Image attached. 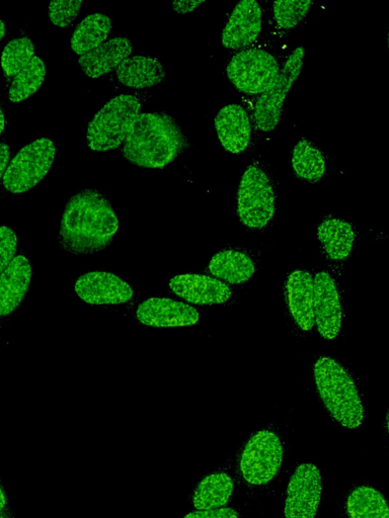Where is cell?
<instances>
[{
	"instance_id": "10",
	"label": "cell",
	"mask_w": 389,
	"mask_h": 518,
	"mask_svg": "<svg viewBox=\"0 0 389 518\" xmlns=\"http://www.w3.org/2000/svg\"><path fill=\"white\" fill-rule=\"evenodd\" d=\"M322 491L323 480L318 467L311 463L298 466L288 484L285 518H315Z\"/></svg>"
},
{
	"instance_id": "38",
	"label": "cell",
	"mask_w": 389,
	"mask_h": 518,
	"mask_svg": "<svg viewBox=\"0 0 389 518\" xmlns=\"http://www.w3.org/2000/svg\"><path fill=\"white\" fill-rule=\"evenodd\" d=\"M0 518H4V517L0 516Z\"/></svg>"
},
{
	"instance_id": "4",
	"label": "cell",
	"mask_w": 389,
	"mask_h": 518,
	"mask_svg": "<svg viewBox=\"0 0 389 518\" xmlns=\"http://www.w3.org/2000/svg\"><path fill=\"white\" fill-rule=\"evenodd\" d=\"M277 209L272 177L260 161L245 170L238 190V215L248 228L261 230L273 220Z\"/></svg>"
},
{
	"instance_id": "6",
	"label": "cell",
	"mask_w": 389,
	"mask_h": 518,
	"mask_svg": "<svg viewBox=\"0 0 389 518\" xmlns=\"http://www.w3.org/2000/svg\"><path fill=\"white\" fill-rule=\"evenodd\" d=\"M280 70L276 57L259 48L238 52L226 66L230 82L241 93L249 96H261L270 89Z\"/></svg>"
},
{
	"instance_id": "29",
	"label": "cell",
	"mask_w": 389,
	"mask_h": 518,
	"mask_svg": "<svg viewBox=\"0 0 389 518\" xmlns=\"http://www.w3.org/2000/svg\"><path fill=\"white\" fill-rule=\"evenodd\" d=\"M314 2L310 0H280L273 4V18L284 31L296 28L309 14Z\"/></svg>"
},
{
	"instance_id": "20",
	"label": "cell",
	"mask_w": 389,
	"mask_h": 518,
	"mask_svg": "<svg viewBox=\"0 0 389 518\" xmlns=\"http://www.w3.org/2000/svg\"><path fill=\"white\" fill-rule=\"evenodd\" d=\"M116 76L127 88L144 90L162 83L166 69L157 58L137 55L125 59L116 69Z\"/></svg>"
},
{
	"instance_id": "19",
	"label": "cell",
	"mask_w": 389,
	"mask_h": 518,
	"mask_svg": "<svg viewBox=\"0 0 389 518\" xmlns=\"http://www.w3.org/2000/svg\"><path fill=\"white\" fill-rule=\"evenodd\" d=\"M133 52V44L130 39L117 37L108 40L80 57V65L86 75L98 78L110 73Z\"/></svg>"
},
{
	"instance_id": "5",
	"label": "cell",
	"mask_w": 389,
	"mask_h": 518,
	"mask_svg": "<svg viewBox=\"0 0 389 518\" xmlns=\"http://www.w3.org/2000/svg\"><path fill=\"white\" fill-rule=\"evenodd\" d=\"M141 109L140 100L132 95L118 96L109 101L88 126V146L100 152L121 146L141 114Z\"/></svg>"
},
{
	"instance_id": "28",
	"label": "cell",
	"mask_w": 389,
	"mask_h": 518,
	"mask_svg": "<svg viewBox=\"0 0 389 518\" xmlns=\"http://www.w3.org/2000/svg\"><path fill=\"white\" fill-rule=\"evenodd\" d=\"M35 57V46L30 38L12 40L2 54V67L8 77L19 74Z\"/></svg>"
},
{
	"instance_id": "33",
	"label": "cell",
	"mask_w": 389,
	"mask_h": 518,
	"mask_svg": "<svg viewBox=\"0 0 389 518\" xmlns=\"http://www.w3.org/2000/svg\"><path fill=\"white\" fill-rule=\"evenodd\" d=\"M204 2H197V0H176L172 3L173 10L180 15H186L198 9Z\"/></svg>"
},
{
	"instance_id": "25",
	"label": "cell",
	"mask_w": 389,
	"mask_h": 518,
	"mask_svg": "<svg viewBox=\"0 0 389 518\" xmlns=\"http://www.w3.org/2000/svg\"><path fill=\"white\" fill-rule=\"evenodd\" d=\"M233 492V481L224 473L204 478L193 495V505L198 510L221 508L229 501Z\"/></svg>"
},
{
	"instance_id": "35",
	"label": "cell",
	"mask_w": 389,
	"mask_h": 518,
	"mask_svg": "<svg viewBox=\"0 0 389 518\" xmlns=\"http://www.w3.org/2000/svg\"><path fill=\"white\" fill-rule=\"evenodd\" d=\"M7 506V498L2 488H0V513H2Z\"/></svg>"
},
{
	"instance_id": "14",
	"label": "cell",
	"mask_w": 389,
	"mask_h": 518,
	"mask_svg": "<svg viewBox=\"0 0 389 518\" xmlns=\"http://www.w3.org/2000/svg\"><path fill=\"white\" fill-rule=\"evenodd\" d=\"M138 321L146 326L170 328L196 325L200 315L187 304L166 298L144 301L136 311Z\"/></svg>"
},
{
	"instance_id": "30",
	"label": "cell",
	"mask_w": 389,
	"mask_h": 518,
	"mask_svg": "<svg viewBox=\"0 0 389 518\" xmlns=\"http://www.w3.org/2000/svg\"><path fill=\"white\" fill-rule=\"evenodd\" d=\"M82 7V2L57 0V2L49 4V18L55 26L64 28L69 26L79 16Z\"/></svg>"
},
{
	"instance_id": "3",
	"label": "cell",
	"mask_w": 389,
	"mask_h": 518,
	"mask_svg": "<svg viewBox=\"0 0 389 518\" xmlns=\"http://www.w3.org/2000/svg\"><path fill=\"white\" fill-rule=\"evenodd\" d=\"M320 396L334 419L342 426L354 429L364 419V408L358 389L341 364L329 357L320 358L314 369Z\"/></svg>"
},
{
	"instance_id": "21",
	"label": "cell",
	"mask_w": 389,
	"mask_h": 518,
	"mask_svg": "<svg viewBox=\"0 0 389 518\" xmlns=\"http://www.w3.org/2000/svg\"><path fill=\"white\" fill-rule=\"evenodd\" d=\"M291 165L295 176L309 184H318L327 175L325 153L306 138L300 139L293 147Z\"/></svg>"
},
{
	"instance_id": "9",
	"label": "cell",
	"mask_w": 389,
	"mask_h": 518,
	"mask_svg": "<svg viewBox=\"0 0 389 518\" xmlns=\"http://www.w3.org/2000/svg\"><path fill=\"white\" fill-rule=\"evenodd\" d=\"M283 445L272 431H259L246 445L240 460L243 478L251 485H265L279 473L283 462Z\"/></svg>"
},
{
	"instance_id": "36",
	"label": "cell",
	"mask_w": 389,
	"mask_h": 518,
	"mask_svg": "<svg viewBox=\"0 0 389 518\" xmlns=\"http://www.w3.org/2000/svg\"><path fill=\"white\" fill-rule=\"evenodd\" d=\"M6 126L5 114L2 109H0V136H2Z\"/></svg>"
},
{
	"instance_id": "34",
	"label": "cell",
	"mask_w": 389,
	"mask_h": 518,
	"mask_svg": "<svg viewBox=\"0 0 389 518\" xmlns=\"http://www.w3.org/2000/svg\"><path fill=\"white\" fill-rule=\"evenodd\" d=\"M11 158V149L5 142L0 143V181L4 179Z\"/></svg>"
},
{
	"instance_id": "32",
	"label": "cell",
	"mask_w": 389,
	"mask_h": 518,
	"mask_svg": "<svg viewBox=\"0 0 389 518\" xmlns=\"http://www.w3.org/2000/svg\"><path fill=\"white\" fill-rule=\"evenodd\" d=\"M184 518H239V514L232 508H217L195 511L189 513Z\"/></svg>"
},
{
	"instance_id": "26",
	"label": "cell",
	"mask_w": 389,
	"mask_h": 518,
	"mask_svg": "<svg viewBox=\"0 0 389 518\" xmlns=\"http://www.w3.org/2000/svg\"><path fill=\"white\" fill-rule=\"evenodd\" d=\"M346 509L350 518H389L384 496L370 486L354 488L347 497Z\"/></svg>"
},
{
	"instance_id": "18",
	"label": "cell",
	"mask_w": 389,
	"mask_h": 518,
	"mask_svg": "<svg viewBox=\"0 0 389 518\" xmlns=\"http://www.w3.org/2000/svg\"><path fill=\"white\" fill-rule=\"evenodd\" d=\"M287 303L296 324L304 331L315 326L314 279L308 272L297 270L286 283Z\"/></svg>"
},
{
	"instance_id": "13",
	"label": "cell",
	"mask_w": 389,
	"mask_h": 518,
	"mask_svg": "<svg viewBox=\"0 0 389 518\" xmlns=\"http://www.w3.org/2000/svg\"><path fill=\"white\" fill-rule=\"evenodd\" d=\"M77 296L91 305H119L129 302L134 291L132 287L114 274L92 272L76 281Z\"/></svg>"
},
{
	"instance_id": "27",
	"label": "cell",
	"mask_w": 389,
	"mask_h": 518,
	"mask_svg": "<svg viewBox=\"0 0 389 518\" xmlns=\"http://www.w3.org/2000/svg\"><path fill=\"white\" fill-rule=\"evenodd\" d=\"M46 77V66L44 61L35 56L32 61L15 76L10 89V100L12 103H20L41 88Z\"/></svg>"
},
{
	"instance_id": "15",
	"label": "cell",
	"mask_w": 389,
	"mask_h": 518,
	"mask_svg": "<svg viewBox=\"0 0 389 518\" xmlns=\"http://www.w3.org/2000/svg\"><path fill=\"white\" fill-rule=\"evenodd\" d=\"M214 124L217 137L227 152L241 154L248 149L253 126L244 107L237 104L224 106L217 113Z\"/></svg>"
},
{
	"instance_id": "7",
	"label": "cell",
	"mask_w": 389,
	"mask_h": 518,
	"mask_svg": "<svg viewBox=\"0 0 389 518\" xmlns=\"http://www.w3.org/2000/svg\"><path fill=\"white\" fill-rule=\"evenodd\" d=\"M56 154L54 142L39 138L22 148L9 165L4 187L13 194H23L36 187L48 174Z\"/></svg>"
},
{
	"instance_id": "12",
	"label": "cell",
	"mask_w": 389,
	"mask_h": 518,
	"mask_svg": "<svg viewBox=\"0 0 389 518\" xmlns=\"http://www.w3.org/2000/svg\"><path fill=\"white\" fill-rule=\"evenodd\" d=\"M314 318L324 338L334 339L339 335L343 308L337 285L327 272L319 273L314 279Z\"/></svg>"
},
{
	"instance_id": "1",
	"label": "cell",
	"mask_w": 389,
	"mask_h": 518,
	"mask_svg": "<svg viewBox=\"0 0 389 518\" xmlns=\"http://www.w3.org/2000/svg\"><path fill=\"white\" fill-rule=\"evenodd\" d=\"M118 229L119 220L108 199L97 190L87 189L68 200L59 243L73 255L93 254L107 248Z\"/></svg>"
},
{
	"instance_id": "31",
	"label": "cell",
	"mask_w": 389,
	"mask_h": 518,
	"mask_svg": "<svg viewBox=\"0 0 389 518\" xmlns=\"http://www.w3.org/2000/svg\"><path fill=\"white\" fill-rule=\"evenodd\" d=\"M18 250V236L13 229L0 226V275L13 262Z\"/></svg>"
},
{
	"instance_id": "16",
	"label": "cell",
	"mask_w": 389,
	"mask_h": 518,
	"mask_svg": "<svg viewBox=\"0 0 389 518\" xmlns=\"http://www.w3.org/2000/svg\"><path fill=\"white\" fill-rule=\"evenodd\" d=\"M170 288L180 298L197 305L222 304L232 294L230 288L219 280L192 274L173 278Z\"/></svg>"
},
{
	"instance_id": "2",
	"label": "cell",
	"mask_w": 389,
	"mask_h": 518,
	"mask_svg": "<svg viewBox=\"0 0 389 518\" xmlns=\"http://www.w3.org/2000/svg\"><path fill=\"white\" fill-rule=\"evenodd\" d=\"M190 146L179 124L163 113L140 114L122 147L123 156L145 168H164Z\"/></svg>"
},
{
	"instance_id": "11",
	"label": "cell",
	"mask_w": 389,
	"mask_h": 518,
	"mask_svg": "<svg viewBox=\"0 0 389 518\" xmlns=\"http://www.w3.org/2000/svg\"><path fill=\"white\" fill-rule=\"evenodd\" d=\"M263 28V9L256 0H242L232 10L221 34L222 46L241 50L253 45Z\"/></svg>"
},
{
	"instance_id": "37",
	"label": "cell",
	"mask_w": 389,
	"mask_h": 518,
	"mask_svg": "<svg viewBox=\"0 0 389 518\" xmlns=\"http://www.w3.org/2000/svg\"><path fill=\"white\" fill-rule=\"evenodd\" d=\"M6 32V25L2 20H0V40H2L5 37Z\"/></svg>"
},
{
	"instance_id": "24",
	"label": "cell",
	"mask_w": 389,
	"mask_h": 518,
	"mask_svg": "<svg viewBox=\"0 0 389 518\" xmlns=\"http://www.w3.org/2000/svg\"><path fill=\"white\" fill-rule=\"evenodd\" d=\"M112 29V21L107 15H90L75 28L71 37V49L77 55L83 56L106 42Z\"/></svg>"
},
{
	"instance_id": "23",
	"label": "cell",
	"mask_w": 389,
	"mask_h": 518,
	"mask_svg": "<svg viewBox=\"0 0 389 518\" xmlns=\"http://www.w3.org/2000/svg\"><path fill=\"white\" fill-rule=\"evenodd\" d=\"M318 236L324 251L332 261H345L351 255L356 234L349 222L333 217L327 218L320 224Z\"/></svg>"
},
{
	"instance_id": "8",
	"label": "cell",
	"mask_w": 389,
	"mask_h": 518,
	"mask_svg": "<svg viewBox=\"0 0 389 518\" xmlns=\"http://www.w3.org/2000/svg\"><path fill=\"white\" fill-rule=\"evenodd\" d=\"M304 58V47H297L286 59L271 88L257 100L254 118L260 131L269 133L278 128L282 120L285 101L302 72Z\"/></svg>"
},
{
	"instance_id": "22",
	"label": "cell",
	"mask_w": 389,
	"mask_h": 518,
	"mask_svg": "<svg viewBox=\"0 0 389 518\" xmlns=\"http://www.w3.org/2000/svg\"><path fill=\"white\" fill-rule=\"evenodd\" d=\"M210 273L229 284H244L252 279L256 266L247 254L233 249L216 253L209 264Z\"/></svg>"
},
{
	"instance_id": "17",
	"label": "cell",
	"mask_w": 389,
	"mask_h": 518,
	"mask_svg": "<svg viewBox=\"0 0 389 518\" xmlns=\"http://www.w3.org/2000/svg\"><path fill=\"white\" fill-rule=\"evenodd\" d=\"M32 267L25 255H17L0 275V317L12 314L24 301L32 281Z\"/></svg>"
}]
</instances>
